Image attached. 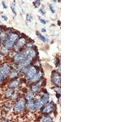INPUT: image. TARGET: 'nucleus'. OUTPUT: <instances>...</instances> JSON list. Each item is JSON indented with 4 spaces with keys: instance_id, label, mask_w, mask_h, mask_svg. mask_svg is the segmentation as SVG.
Returning <instances> with one entry per match:
<instances>
[{
    "instance_id": "nucleus-1",
    "label": "nucleus",
    "mask_w": 122,
    "mask_h": 122,
    "mask_svg": "<svg viewBox=\"0 0 122 122\" xmlns=\"http://www.w3.org/2000/svg\"><path fill=\"white\" fill-rule=\"evenodd\" d=\"M36 51L32 48H28L24 51L19 53L14 56V61L18 63L20 68L27 67L36 57Z\"/></svg>"
},
{
    "instance_id": "nucleus-2",
    "label": "nucleus",
    "mask_w": 122,
    "mask_h": 122,
    "mask_svg": "<svg viewBox=\"0 0 122 122\" xmlns=\"http://www.w3.org/2000/svg\"><path fill=\"white\" fill-rule=\"evenodd\" d=\"M18 39V35L16 33H11L9 35L8 37L4 43V46L7 48H10L14 45Z\"/></svg>"
},
{
    "instance_id": "nucleus-3",
    "label": "nucleus",
    "mask_w": 122,
    "mask_h": 122,
    "mask_svg": "<svg viewBox=\"0 0 122 122\" xmlns=\"http://www.w3.org/2000/svg\"><path fill=\"white\" fill-rule=\"evenodd\" d=\"M37 73V69L35 67H30L25 71V78L27 79H30L35 75Z\"/></svg>"
},
{
    "instance_id": "nucleus-4",
    "label": "nucleus",
    "mask_w": 122,
    "mask_h": 122,
    "mask_svg": "<svg viewBox=\"0 0 122 122\" xmlns=\"http://www.w3.org/2000/svg\"><path fill=\"white\" fill-rule=\"evenodd\" d=\"M25 106H26V101L25 99H20L18 100L17 104H15L14 110L16 112H20L25 108Z\"/></svg>"
},
{
    "instance_id": "nucleus-5",
    "label": "nucleus",
    "mask_w": 122,
    "mask_h": 122,
    "mask_svg": "<svg viewBox=\"0 0 122 122\" xmlns=\"http://www.w3.org/2000/svg\"><path fill=\"white\" fill-rule=\"evenodd\" d=\"M10 68L7 64H4L0 67V73L2 74L3 76H6L10 73Z\"/></svg>"
},
{
    "instance_id": "nucleus-6",
    "label": "nucleus",
    "mask_w": 122,
    "mask_h": 122,
    "mask_svg": "<svg viewBox=\"0 0 122 122\" xmlns=\"http://www.w3.org/2000/svg\"><path fill=\"white\" fill-rule=\"evenodd\" d=\"M54 109V104L53 103H50L48 105L44 107L42 110V112L44 114H50V113L52 112Z\"/></svg>"
},
{
    "instance_id": "nucleus-7",
    "label": "nucleus",
    "mask_w": 122,
    "mask_h": 122,
    "mask_svg": "<svg viewBox=\"0 0 122 122\" xmlns=\"http://www.w3.org/2000/svg\"><path fill=\"white\" fill-rule=\"evenodd\" d=\"M52 81L54 84L60 86L61 84V76L58 73H53V76H52Z\"/></svg>"
},
{
    "instance_id": "nucleus-8",
    "label": "nucleus",
    "mask_w": 122,
    "mask_h": 122,
    "mask_svg": "<svg viewBox=\"0 0 122 122\" xmlns=\"http://www.w3.org/2000/svg\"><path fill=\"white\" fill-rule=\"evenodd\" d=\"M25 43H26V40H25V39L21 38V39H20L18 40L17 43H16V45L14 46V48L16 50H20V49L21 48L25 45Z\"/></svg>"
},
{
    "instance_id": "nucleus-9",
    "label": "nucleus",
    "mask_w": 122,
    "mask_h": 122,
    "mask_svg": "<svg viewBox=\"0 0 122 122\" xmlns=\"http://www.w3.org/2000/svg\"><path fill=\"white\" fill-rule=\"evenodd\" d=\"M49 100V95L48 94H44L43 95H42L40 98L39 99V101H40V103L42 104V105H44V104H46V103L48 102Z\"/></svg>"
},
{
    "instance_id": "nucleus-10",
    "label": "nucleus",
    "mask_w": 122,
    "mask_h": 122,
    "mask_svg": "<svg viewBox=\"0 0 122 122\" xmlns=\"http://www.w3.org/2000/svg\"><path fill=\"white\" fill-rule=\"evenodd\" d=\"M41 76H42V74H41V73L37 72L35 74L34 76L31 79H30V80L32 81V82H36V81H39V79H40V78H41Z\"/></svg>"
},
{
    "instance_id": "nucleus-11",
    "label": "nucleus",
    "mask_w": 122,
    "mask_h": 122,
    "mask_svg": "<svg viewBox=\"0 0 122 122\" xmlns=\"http://www.w3.org/2000/svg\"><path fill=\"white\" fill-rule=\"evenodd\" d=\"M28 109L30 110H34L36 109V104H35V101L33 100H30L29 101V103H28Z\"/></svg>"
},
{
    "instance_id": "nucleus-12",
    "label": "nucleus",
    "mask_w": 122,
    "mask_h": 122,
    "mask_svg": "<svg viewBox=\"0 0 122 122\" xmlns=\"http://www.w3.org/2000/svg\"><path fill=\"white\" fill-rule=\"evenodd\" d=\"M19 85V82H18L17 80H15L12 81L9 84V87L12 89H15V88H17V87Z\"/></svg>"
},
{
    "instance_id": "nucleus-13",
    "label": "nucleus",
    "mask_w": 122,
    "mask_h": 122,
    "mask_svg": "<svg viewBox=\"0 0 122 122\" xmlns=\"http://www.w3.org/2000/svg\"><path fill=\"white\" fill-rule=\"evenodd\" d=\"M40 121L41 122H53V120H52V118H51V117H43V118H41V120H40Z\"/></svg>"
},
{
    "instance_id": "nucleus-14",
    "label": "nucleus",
    "mask_w": 122,
    "mask_h": 122,
    "mask_svg": "<svg viewBox=\"0 0 122 122\" xmlns=\"http://www.w3.org/2000/svg\"><path fill=\"white\" fill-rule=\"evenodd\" d=\"M40 87V84H38L34 85L31 87V90H32V92H37L39 89Z\"/></svg>"
},
{
    "instance_id": "nucleus-15",
    "label": "nucleus",
    "mask_w": 122,
    "mask_h": 122,
    "mask_svg": "<svg viewBox=\"0 0 122 122\" xmlns=\"http://www.w3.org/2000/svg\"><path fill=\"white\" fill-rule=\"evenodd\" d=\"M13 93H14V90H11V89H10V90H7V91L6 92V94H5V95H6V98H10L12 95Z\"/></svg>"
},
{
    "instance_id": "nucleus-16",
    "label": "nucleus",
    "mask_w": 122,
    "mask_h": 122,
    "mask_svg": "<svg viewBox=\"0 0 122 122\" xmlns=\"http://www.w3.org/2000/svg\"><path fill=\"white\" fill-rule=\"evenodd\" d=\"M26 100H28V101H30V100H32V98H33V95H32V94L31 93H28V94H27L26 97Z\"/></svg>"
},
{
    "instance_id": "nucleus-17",
    "label": "nucleus",
    "mask_w": 122,
    "mask_h": 122,
    "mask_svg": "<svg viewBox=\"0 0 122 122\" xmlns=\"http://www.w3.org/2000/svg\"><path fill=\"white\" fill-rule=\"evenodd\" d=\"M38 34V36H39V39H40V40H42V42H46V38L44 36H42V35L41 34Z\"/></svg>"
},
{
    "instance_id": "nucleus-18",
    "label": "nucleus",
    "mask_w": 122,
    "mask_h": 122,
    "mask_svg": "<svg viewBox=\"0 0 122 122\" xmlns=\"http://www.w3.org/2000/svg\"><path fill=\"white\" fill-rule=\"evenodd\" d=\"M34 5L35 7H37H37H39L40 5V0H36V1L34 2Z\"/></svg>"
},
{
    "instance_id": "nucleus-19",
    "label": "nucleus",
    "mask_w": 122,
    "mask_h": 122,
    "mask_svg": "<svg viewBox=\"0 0 122 122\" xmlns=\"http://www.w3.org/2000/svg\"><path fill=\"white\" fill-rule=\"evenodd\" d=\"M50 9L51 10V11L52 12V13L55 12V10H54V7H53V6H52V5H50Z\"/></svg>"
},
{
    "instance_id": "nucleus-20",
    "label": "nucleus",
    "mask_w": 122,
    "mask_h": 122,
    "mask_svg": "<svg viewBox=\"0 0 122 122\" xmlns=\"http://www.w3.org/2000/svg\"><path fill=\"white\" fill-rule=\"evenodd\" d=\"M11 9H12V10L13 13H14V14H15V10H14V4H11Z\"/></svg>"
},
{
    "instance_id": "nucleus-21",
    "label": "nucleus",
    "mask_w": 122,
    "mask_h": 122,
    "mask_svg": "<svg viewBox=\"0 0 122 122\" xmlns=\"http://www.w3.org/2000/svg\"><path fill=\"white\" fill-rule=\"evenodd\" d=\"M2 4H3V8H4V9H7V6H6V4H5V3H4V1H3V2H2Z\"/></svg>"
},
{
    "instance_id": "nucleus-22",
    "label": "nucleus",
    "mask_w": 122,
    "mask_h": 122,
    "mask_svg": "<svg viewBox=\"0 0 122 122\" xmlns=\"http://www.w3.org/2000/svg\"><path fill=\"white\" fill-rule=\"evenodd\" d=\"M40 22L42 23V24H46V22L45 20H43V19H40Z\"/></svg>"
},
{
    "instance_id": "nucleus-23",
    "label": "nucleus",
    "mask_w": 122,
    "mask_h": 122,
    "mask_svg": "<svg viewBox=\"0 0 122 122\" xmlns=\"http://www.w3.org/2000/svg\"><path fill=\"white\" fill-rule=\"evenodd\" d=\"M3 75H2V74H1L0 73V82H1L2 81H3Z\"/></svg>"
},
{
    "instance_id": "nucleus-24",
    "label": "nucleus",
    "mask_w": 122,
    "mask_h": 122,
    "mask_svg": "<svg viewBox=\"0 0 122 122\" xmlns=\"http://www.w3.org/2000/svg\"><path fill=\"white\" fill-rule=\"evenodd\" d=\"M39 11L41 12V13H42V14H45V12H43V10H42V9H40L39 10Z\"/></svg>"
},
{
    "instance_id": "nucleus-25",
    "label": "nucleus",
    "mask_w": 122,
    "mask_h": 122,
    "mask_svg": "<svg viewBox=\"0 0 122 122\" xmlns=\"http://www.w3.org/2000/svg\"><path fill=\"white\" fill-rule=\"evenodd\" d=\"M3 18H4V19L5 20H7V18L6 17V16H3Z\"/></svg>"
},
{
    "instance_id": "nucleus-26",
    "label": "nucleus",
    "mask_w": 122,
    "mask_h": 122,
    "mask_svg": "<svg viewBox=\"0 0 122 122\" xmlns=\"http://www.w3.org/2000/svg\"><path fill=\"white\" fill-rule=\"evenodd\" d=\"M42 31L43 32H46V29H42Z\"/></svg>"
},
{
    "instance_id": "nucleus-27",
    "label": "nucleus",
    "mask_w": 122,
    "mask_h": 122,
    "mask_svg": "<svg viewBox=\"0 0 122 122\" xmlns=\"http://www.w3.org/2000/svg\"><path fill=\"white\" fill-rule=\"evenodd\" d=\"M1 54H0V59H1Z\"/></svg>"
},
{
    "instance_id": "nucleus-28",
    "label": "nucleus",
    "mask_w": 122,
    "mask_h": 122,
    "mask_svg": "<svg viewBox=\"0 0 122 122\" xmlns=\"http://www.w3.org/2000/svg\"><path fill=\"white\" fill-rule=\"evenodd\" d=\"M58 1L59 2H61V0H58Z\"/></svg>"
},
{
    "instance_id": "nucleus-29",
    "label": "nucleus",
    "mask_w": 122,
    "mask_h": 122,
    "mask_svg": "<svg viewBox=\"0 0 122 122\" xmlns=\"http://www.w3.org/2000/svg\"><path fill=\"white\" fill-rule=\"evenodd\" d=\"M0 23H1V21H0Z\"/></svg>"
}]
</instances>
